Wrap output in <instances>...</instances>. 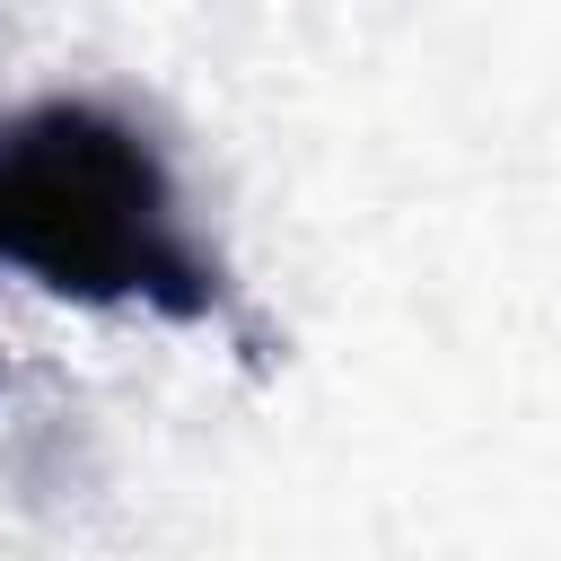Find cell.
Returning <instances> with one entry per match:
<instances>
[{"mask_svg":"<svg viewBox=\"0 0 561 561\" xmlns=\"http://www.w3.org/2000/svg\"><path fill=\"white\" fill-rule=\"evenodd\" d=\"M0 263L70 307H149L167 324L228 307L175 167L96 96H44L0 123Z\"/></svg>","mask_w":561,"mask_h":561,"instance_id":"1","label":"cell"}]
</instances>
